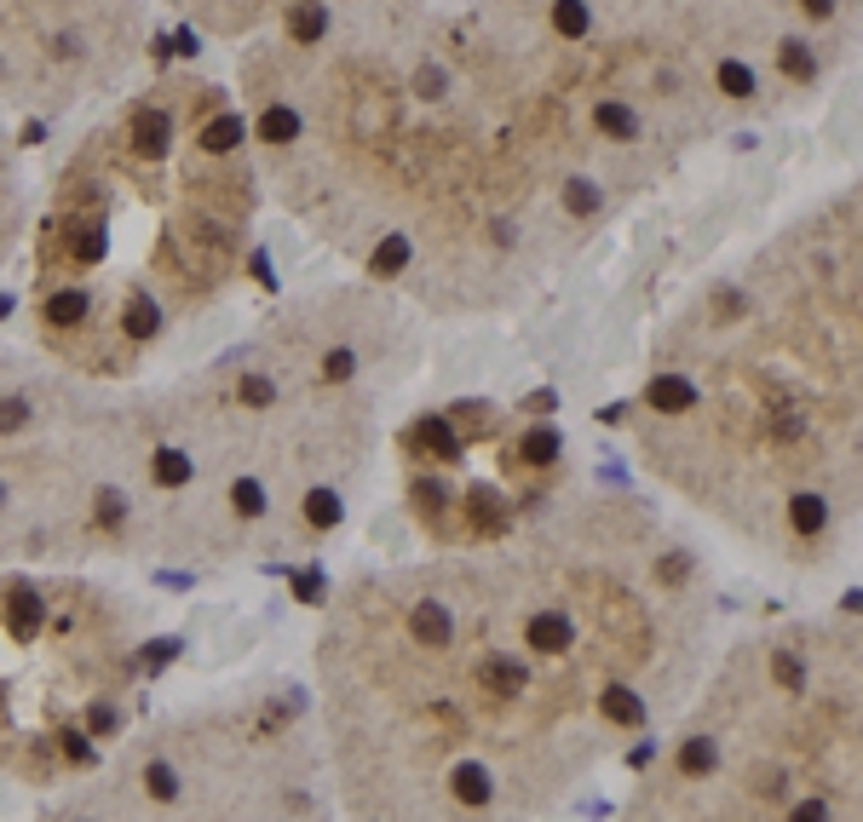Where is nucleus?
Masks as SVG:
<instances>
[{
	"instance_id": "10",
	"label": "nucleus",
	"mask_w": 863,
	"mask_h": 822,
	"mask_svg": "<svg viewBox=\"0 0 863 822\" xmlns=\"http://www.w3.org/2000/svg\"><path fill=\"white\" fill-rule=\"evenodd\" d=\"M150 0H0V121L104 104L144 64Z\"/></svg>"
},
{
	"instance_id": "9",
	"label": "nucleus",
	"mask_w": 863,
	"mask_h": 822,
	"mask_svg": "<svg viewBox=\"0 0 863 822\" xmlns=\"http://www.w3.org/2000/svg\"><path fill=\"white\" fill-rule=\"evenodd\" d=\"M127 386L0 345V575L121 564Z\"/></svg>"
},
{
	"instance_id": "1",
	"label": "nucleus",
	"mask_w": 863,
	"mask_h": 822,
	"mask_svg": "<svg viewBox=\"0 0 863 822\" xmlns=\"http://www.w3.org/2000/svg\"><path fill=\"white\" fill-rule=\"evenodd\" d=\"M858 0H357L242 46L265 196L415 317H495L714 138L823 98Z\"/></svg>"
},
{
	"instance_id": "8",
	"label": "nucleus",
	"mask_w": 863,
	"mask_h": 822,
	"mask_svg": "<svg viewBox=\"0 0 863 822\" xmlns=\"http://www.w3.org/2000/svg\"><path fill=\"white\" fill-rule=\"evenodd\" d=\"M150 667L139 598L81 570L0 575V782L52 794L133 725Z\"/></svg>"
},
{
	"instance_id": "4",
	"label": "nucleus",
	"mask_w": 863,
	"mask_h": 822,
	"mask_svg": "<svg viewBox=\"0 0 863 822\" xmlns=\"http://www.w3.org/2000/svg\"><path fill=\"white\" fill-rule=\"evenodd\" d=\"M415 357V311L346 276L282 299L162 386H127L121 564L231 570L323 547Z\"/></svg>"
},
{
	"instance_id": "5",
	"label": "nucleus",
	"mask_w": 863,
	"mask_h": 822,
	"mask_svg": "<svg viewBox=\"0 0 863 822\" xmlns=\"http://www.w3.org/2000/svg\"><path fill=\"white\" fill-rule=\"evenodd\" d=\"M265 179L248 115L208 75H133L87 121L24 225L29 351L139 386L248 276Z\"/></svg>"
},
{
	"instance_id": "12",
	"label": "nucleus",
	"mask_w": 863,
	"mask_h": 822,
	"mask_svg": "<svg viewBox=\"0 0 863 822\" xmlns=\"http://www.w3.org/2000/svg\"><path fill=\"white\" fill-rule=\"evenodd\" d=\"M24 225H29V184H24V167H18L12 121H0V271L18 259Z\"/></svg>"
},
{
	"instance_id": "7",
	"label": "nucleus",
	"mask_w": 863,
	"mask_h": 822,
	"mask_svg": "<svg viewBox=\"0 0 863 822\" xmlns=\"http://www.w3.org/2000/svg\"><path fill=\"white\" fill-rule=\"evenodd\" d=\"M29 822H340L311 696L288 679L202 690L133 719Z\"/></svg>"
},
{
	"instance_id": "2",
	"label": "nucleus",
	"mask_w": 863,
	"mask_h": 822,
	"mask_svg": "<svg viewBox=\"0 0 863 822\" xmlns=\"http://www.w3.org/2000/svg\"><path fill=\"white\" fill-rule=\"evenodd\" d=\"M708 570L628 495L357 570L311 650L340 822H547L674 725L708 656Z\"/></svg>"
},
{
	"instance_id": "11",
	"label": "nucleus",
	"mask_w": 863,
	"mask_h": 822,
	"mask_svg": "<svg viewBox=\"0 0 863 822\" xmlns=\"http://www.w3.org/2000/svg\"><path fill=\"white\" fill-rule=\"evenodd\" d=\"M167 12H179L185 23H196L213 41H236L254 46L265 35H282V29H300V23L334 18L357 0H162Z\"/></svg>"
},
{
	"instance_id": "3",
	"label": "nucleus",
	"mask_w": 863,
	"mask_h": 822,
	"mask_svg": "<svg viewBox=\"0 0 863 822\" xmlns=\"http://www.w3.org/2000/svg\"><path fill=\"white\" fill-rule=\"evenodd\" d=\"M858 248V190H823L691 288L633 391L639 466L783 570H823L858 535Z\"/></svg>"
},
{
	"instance_id": "6",
	"label": "nucleus",
	"mask_w": 863,
	"mask_h": 822,
	"mask_svg": "<svg viewBox=\"0 0 863 822\" xmlns=\"http://www.w3.org/2000/svg\"><path fill=\"white\" fill-rule=\"evenodd\" d=\"M622 822H863L858 627L829 610L725 644Z\"/></svg>"
}]
</instances>
